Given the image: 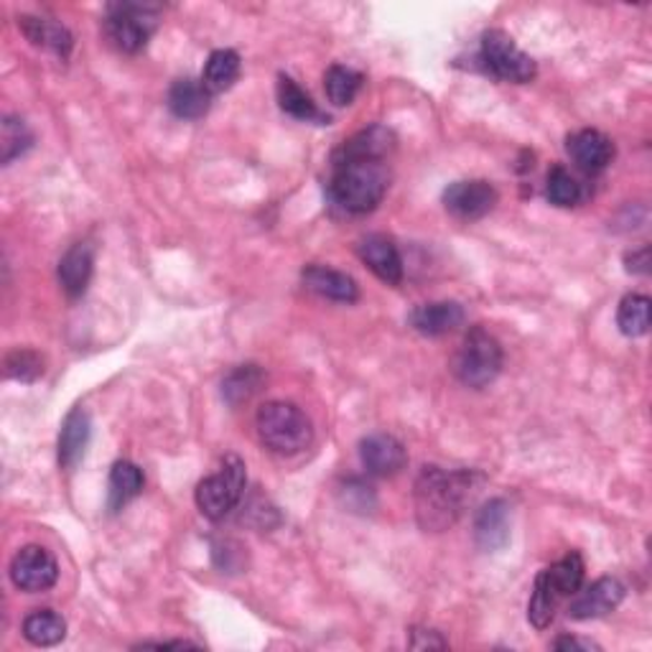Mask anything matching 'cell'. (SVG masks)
Returning a JSON list of instances; mask_svg holds the SVG:
<instances>
[{"mask_svg":"<svg viewBox=\"0 0 652 652\" xmlns=\"http://www.w3.org/2000/svg\"><path fill=\"white\" fill-rule=\"evenodd\" d=\"M464 324V309L457 301H434L411 311V327L424 336H443Z\"/></svg>","mask_w":652,"mask_h":652,"instance_id":"2e32d148","label":"cell"},{"mask_svg":"<svg viewBox=\"0 0 652 652\" xmlns=\"http://www.w3.org/2000/svg\"><path fill=\"white\" fill-rule=\"evenodd\" d=\"M304 283L306 288L319 294L321 298H329V301L340 304H355L359 298V286L352 275L334 271V268L324 265H309L304 268Z\"/></svg>","mask_w":652,"mask_h":652,"instance_id":"9a60e30c","label":"cell"},{"mask_svg":"<svg viewBox=\"0 0 652 652\" xmlns=\"http://www.w3.org/2000/svg\"><path fill=\"white\" fill-rule=\"evenodd\" d=\"M474 541L482 550H500L510 541V508L505 500H489L474 520Z\"/></svg>","mask_w":652,"mask_h":652,"instance_id":"5bb4252c","label":"cell"},{"mask_svg":"<svg viewBox=\"0 0 652 652\" xmlns=\"http://www.w3.org/2000/svg\"><path fill=\"white\" fill-rule=\"evenodd\" d=\"M411 648L413 650H447L449 642L434 630H413L411 632Z\"/></svg>","mask_w":652,"mask_h":652,"instance_id":"d6a6232c","label":"cell"},{"mask_svg":"<svg viewBox=\"0 0 652 652\" xmlns=\"http://www.w3.org/2000/svg\"><path fill=\"white\" fill-rule=\"evenodd\" d=\"M479 472H447L441 466H424L416 479V518L426 533L449 531L462 518L466 505L479 493Z\"/></svg>","mask_w":652,"mask_h":652,"instance_id":"7a4b0ae2","label":"cell"},{"mask_svg":"<svg viewBox=\"0 0 652 652\" xmlns=\"http://www.w3.org/2000/svg\"><path fill=\"white\" fill-rule=\"evenodd\" d=\"M19 26L23 31V36H26L31 44L42 46V49H46V51H54L61 59H67L69 51H72L74 38L57 21H46V19H34V15H23V19H19Z\"/></svg>","mask_w":652,"mask_h":652,"instance_id":"ffe728a7","label":"cell"},{"mask_svg":"<svg viewBox=\"0 0 652 652\" xmlns=\"http://www.w3.org/2000/svg\"><path fill=\"white\" fill-rule=\"evenodd\" d=\"M566 151H569L571 161L584 174H602L612 164V158H615V143L602 130L594 128L577 130V133L569 135Z\"/></svg>","mask_w":652,"mask_h":652,"instance_id":"7c38bea8","label":"cell"},{"mask_svg":"<svg viewBox=\"0 0 652 652\" xmlns=\"http://www.w3.org/2000/svg\"><path fill=\"white\" fill-rule=\"evenodd\" d=\"M158 23V11L153 5L141 3H118L107 8L105 34L110 42L126 54H138L149 44Z\"/></svg>","mask_w":652,"mask_h":652,"instance_id":"52a82bcc","label":"cell"},{"mask_svg":"<svg viewBox=\"0 0 652 652\" xmlns=\"http://www.w3.org/2000/svg\"><path fill=\"white\" fill-rule=\"evenodd\" d=\"M5 375L21 382H34L44 375V359L31 349H13L5 357Z\"/></svg>","mask_w":652,"mask_h":652,"instance_id":"1f68e13d","label":"cell"},{"mask_svg":"<svg viewBox=\"0 0 652 652\" xmlns=\"http://www.w3.org/2000/svg\"><path fill=\"white\" fill-rule=\"evenodd\" d=\"M212 103V92L204 87V82L199 80H176L168 90V107L176 118L181 120H197L210 110Z\"/></svg>","mask_w":652,"mask_h":652,"instance_id":"d6986e66","label":"cell"},{"mask_svg":"<svg viewBox=\"0 0 652 652\" xmlns=\"http://www.w3.org/2000/svg\"><path fill=\"white\" fill-rule=\"evenodd\" d=\"M479 64L485 67L487 74H493L500 82L525 84L535 80L538 67L531 54H525L515 44V38L505 31H487L479 44Z\"/></svg>","mask_w":652,"mask_h":652,"instance_id":"8992f818","label":"cell"},{"mask_svg":"<svg viewBox=\"0 0 652 652\" xmlns=\"http://www.w3.org/2000/svg\"><path fill=\"white\" fill-rule=\"evenodd\" d=\"M363 82H365V76L355 72V69L342 67V64L329 67L324 74V90H327L329 103H334L336 107L352 105L355 103L357 92L363 90Z\"/></svg>","mask_w":652,"mask_h":652,"instance_id":"4316f807","label":"cell"},{"mask_svg":"<svg viewBox=\"0 0 652 652\" xmlns=\"http://www.w3.org/2000/svg\"><path fill=\"white\" fill-rule=\"evenodd\" d=\"M502 363L505 355L500 342L487 329L474 327L466 332L462 347L457 352L454 375L462 386L482 390L497 380V375L502 372Z\"/></svg>","mask_w":652,"mask_h":652,"instance_id":"277c9868","label":"cell"},{"mask_svg":"<svg viewBox=\"0 0 652 652\" xmlns=\"http://www.w3.org/2000/svg\"><path fill=\"white\" fill-rule=\"evenodd\" d=\"M556 650H600V645L592 640H579V638H558L554 642Z\"/></svg>","mask_w":652,"mask_h":652,"instance_id":"e575fe53","label":"cell"},{"mask_svg":"<svg viewBox=\"0 0 652 652\" xmlns=\"http://www.w3.org/2000/svg\"><path fill=\"white\" fill-rule=\"evenodd\" d=\"M627 271L645 275L650 271V248L630 252V256H627Z\"/></svg>","mask_w":652,"mask_h":652,"instance_id":"836d02e7","label":"cell"},{"mask_svg":"<svg viewBox=\"0 0 652 652\" xmlns=\"http://www.w3.org/2000/svg\"><path fill=\"white\" fill-rule=\"evenodd\" d=\"M92 265H95V256H92V245L76 242L64 252V258L59 260V283L64 288L69 298L82 296L90 286Z\"/></svg>","mask_w":652,"mask_h":652,"instance_id":"e0dca14e","label":"cell"},{"mask_svg":"<svg viewBox=\"0 0 652 652\" xmlns=\"http://www.w3.org/2000/svg\"><path fill=\"white\" fill-rule=\"evenodd\" d=\"M497 202H500V194H497V189L485 179L457 181L443 191V206H447L457 220L464 222L487 217V214L495 210Z\"/></svg>","mask_w":652,"mask_h":652,"instance_id":"9c48e42d","label":"cell"},{"mask_svg":"<svg viewBox=\"0 0 652 652\" xmlns=\"http://www.w3.org/2000/svg\"><path fill=\"white\" fill-rule=\"evenodd\" d=\"M584 571H586L584 558L579 554H569L558 564L550 566V569L541 571L538 579L550 589V594L561 602L566 596H573L581 586H584Z\"/></svg>","mask_w":652,"mask_h":652,"instance_id":"44dd1931","label":"cell"},{"mask_svg":"<svg viewBox=\"0 0 652 652\" xmlns=\"http://www.w3.org/2000/svg\"><path fill=\"white\" fill-rule=\"evenodd\" d=\"M245 482H248V474H245V462L240 457L229 454L225 462L210 477L199 482L197 487V508L204 518H210L217 523V520H225L229 512H233L237 505H240L245 495Z\"/></svg>","mask_w":652,"mask_h":652,"instance_id":"5b68a950","label":"cell"},{"mask_svg":"<svg viewBox=\"0 0 652 652\" xmlns=\"http://www.w3.org/2000/svg\"><path fill=\"white\" fill-rule=\"evenodd\" d=\"M359 459L372 477H393L408 462L405 447L390 434H372L359 443Z\"/></svg>","mask_w":652,"mask_h":652,"instance_id":"8fae6325","label":"cell"},{"mask_svg":"<svg viewBox=\"0 0 652 652\" xmlns=\"http://www.w3.org/2000/svg\"><path fill=\"white\" fill-rule=\"evenodd\" d=\"M393 151V130L382 126H370L344 141L332 156V179H329L332 202L349 214L372 212L388 194V158Z\"/></svg>","mask_w":652,"mask_h":652,"instance_id":"6da1fadb","label":"cell"},{"mask_svg":"<svg viewBox=\"0 0 652 652\" xmlns=\"http://www.w3.org/2000/svg\"><path fill=\"white\" fill-rule=\"evenodd\" d=\"M240 54L233 49H217L206 59L202 82L210 92H225L233 87L240 76Z\"/></svg>","mask_w":652,"mask_h":652,"instance_id":"d4e9b609","label":"cell"},{"mask_svg":"<svg viewBox=\"0 0 652 652\" xmlns=\"http://www.w3.org/2000/svg\"><path fill=\"white\" fill-rule=\"evenodd\" d=\"M59 566L54 556L42 546H26L13 556L11 561V581L15 589L28 594L46 592L57 584Z\"/></svg>","mask_w":652,"mask_h":652,"instance_id":"ba28073f","label":"cell"},{"mask_svg":"<svg viewBox=\"0 0 652 652\" xmlns=\"http://www.w3.org/2000/svg\"><path fill=\"white\" fill-rule=\"evenodd\" d=\"M625 600V584L619 579L604 577L594 581L592 586L579 589L573 594V602L569 607V617L579 619V623H586V619H600L607 617L609 612H615Z\"/></svg>","mask_w":652,"mask_h":652,"instance_id":"30bf717a","label":"cell"},{"mask_svg":"<svg viewBox=\"0 0 652 652\" xmlns=\"http://www.w3.org/2000/svg\"><path fill=\"white\" fill-rule=\"evenodd\" d=\"M617 327L625 336H642L650 329V298L630 294L623 298L617 311Z\"/></svg>","mask_w":652,"mask_h":652,"instance_id":"f1b7e54d","label":"cell"},{"mask_svg":"<svg viewBox=\"0 0 652 652\" xmlns=\"http://www.w3.org/2000/svg\"><path fill=\"white\" fill-rule=\"evenodd\" d=\"M31 145H34V133H31L26 120L5 115L3 122H0V161H3V166L13 164Z\"/></svg>","mask_w":652,"mask_h":652,"instance_id":"83f0119b","label":"cell"},{"mask_svg":"<svg viewBox=\"0 0 652 652\" xmlns=\"http://www.w3.org/2000/svg\"><path fill=\"white\" fill-rule=\"evenodd\" d=\"M278 105L283 112L291 115V118L304 120V122H319V126H324L327 122L329 126V115L321 112L317 103H313V99L286 74L278 76Z\"/></svg>","mask_w":652,"mask_h":652,"instance_id":"603a6c76","label":"cell"},{"mask_svg":"<svg viewBox=\"0 0 652 652\" xmlns=\"http://www.w3.org/2000/svg\"><path fill=\"white\" fill-rule=\"evenodd\" d=\"M263 380L265 375L258 365L235 367V370L225 378V382H222V398H225L229 405L248 403L250 398L258 393L260 386H263Z\"/></svg>","mask_w":652,"mask_h":652,"instance_id":"484cf974","label":"cell"},{"mask_svg":"<svg viewBox=\"0 0 652 652\" xmlns=\"http://www.w3.org/2000/svg\"><path fill=\"white\" fill-rule=\"evenodd\" d=\"M556 607H558V600L550 594V589L543 584L541 579H535L531 604H527V619H531L535 630H546V627L554 623Z\"/></svg>","mask_w":652,"mask_h":652,"instance_id":"4dcf8cb0","label":"cell"},{"mask_svg":"<svg viewBox=\"0 0 652 652\" xmlns=\"http://www.w3.org/2000/svg\"><path fill=\"white\" fill-rule=\"evenodd\" d=\"M143 472L133 462H118L110 472V489H107V505L112 512L126 508L143 493Z\"/></svg>","mask_w":652,"mask_h":652,"instance_id":"cb8c5ba5","label":"cell"},{"mask_svg":"<svg viewBox=\"0 0 652 652\" xmlns=\"http://www.w3.org/2000/svg\"><path fill=\"white\" fill-rule=\"evenodd\" d=\"M260 443L275 454L294 457L311 447L313 428L306 413L288 401H271L260 405L256 416Z\"/></svg>","mask_w":652,"mask_h":652,"instance_id":"3957f363","label":"cell"},{"mask_svg":"<svg viewBox=\"0 0 652 652\" xmlns=\"http://www.w3.org/2000/svg\"><path fill=\"white\" fill-rule=\"evenodd\" d=\"M90 434H92V420L84 408H74L61 424V434H59V464L64 470H74L80 464V459L84 457L90 443Z\"/></svg>","mask_w":652,"mask_h":652,"instance_id":"ac0fdd59","label":"cell"},{"mask_svg":"<svg viewBox=\"0 0 652 652\" xmlns=\"http://www.w3.org/2000/svg\"><path fill=\"white\" fill-rule=\"evenodd\" d=\"M357 256L380 281L398 286L403 281V258L386 235H367L357 242Z\"/></svg>","mask_w":652,"mask_h":652,"instance_id":"4fadbf2b","label":"cell"},{"mask_svg":"<svg viewBox=\"0 0 652 652\" xmlns=\"http://www.w3.org/2000/svg\"><path fill=\"white\" fill-rule=\"evenodd\" d=\"M23 638L36 648H54L67 638L64 617L54 609H36L23 619Z\"/></svg>","mask_w":652,"mask_h":652,"instance_id":"7402d4cb","label":"cell"},{"mask_svg":"<svg viewBox=\"0 0 652 652\" xmlns=\"http://www.w3.org/2000/svg\"><path fill=\"white\" fill-rule=\"evenodd\" d=\"M546 197L556 206H577L584 197V189L564 166H554L546 179Z\"/></svg>","mask_w":652,"mask_h":652,"instance_id":"f546056e","label":"cell"}]
</instances>
